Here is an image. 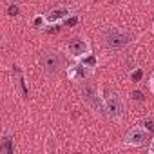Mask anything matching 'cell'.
I'll list each match as a JSON object with an SVG mask.
<instances>
[{"label":"cell","mask_w":154,"mask_h":154,"mask_svg":"<svg viewBox=\"0 0 154 154\" xmlns=\"http://www.w3.org/2000/svg\"><path fill=\"white\" fill-rule=\"evenodd\" d=\"M131 42H132V35L127 31H122V29H112L105 35V45L111 51H120L125 45H129Z\"/></svg>","instance_id":"cell-1"},{"label":"cell","mask_w":154,"mask_h":154,"mask_svg":"<svg viewBox=\"0 0 154 154\" xmlns=\"http://www.w3.org/2000/svg\"><path fill=\"white\" fill-rule=\"evenodd\" d=\"M105 112L111 118L120 120L123 116V112H125V102H123V98L120 94H116V93L105 96Z\"/></svg>","instance_id":"cell-2"},{"label":"cell","mask_w":154,"mask_h":154,"mask_svg":"<svg viewBox=\"0 0 154 154\" xmlns=\"http://www.w3.org/2000/svg\"><path fill=\"white\" fill-rule=\"evenodd\" d=\"M42 67L47 72H56L63 67V56L54 51H47L42 54Z\"/></svg>","instance_id":"cell-3"},{"label":"cell","mask_w":154,"mask_h":154,"mask_svg":"<svg viewBox=\"0 0 154 154\" xmlns=\"http://www.w3.org/2000/svg\"><path fill=\"white\" fill-rule=\"evenodd\" d=\"M147 134H149V129L147 127H132L127 136H125V145H131V147H140L145 143L147 140Z\"/></svg>","instance_id":"cell-4"},{"label":"cell","mask_w":154,"mask_h":154,"mask_svg":"<svg viewBox=\"0 0 154 154\" xmlns=\"http://www.w3.org/2000/svg\"><path fill=\"white\" fill-rule=\"evenodd\" d=\"M84 100H85V103H87L93 111H96V112H103L105 103H102V98L96 94V91H94L93 87L84 89Z\"/></svg>","instance_id":"cell-5"},{"label":"cell","mask_w":154,"mask_h":154,"mask_svg":"<svg viewBox=\"0 0 154 154\" xmlns=\"http://www.w3.org/2000/svg\"><path fill=\"white\" fill-rule=\"evenodd\" d=\"M93 67L87 63H74L69 69V78L71 80H85L87 76H91Z\"/></svg>","instance_id":"cell-6"},{"label":"cell","mask_w":154,"mask_h":154,"mask_svg":"<svg viewBox=\"0 0 154 154\" xmlns=\"http://www.w3.org/2000/svg\"><path fill=\"white\" fill-rule=\"evenodd\" d=\"M69 53L74 56V58H84V56H89L91 54V47L85 40H74L69 44Z\"/></svg>","instance_id":"cell-7"},{"label":"cell","mask_w":154,"mask_h":154,"mask_svg":"<svg viewBox=\"0 0 154 154\" xmlns=\"http://www.w3.org/2000/svg\"><path fill=\"white\" fill-rule=\"evenodd\" d=\"M67 9L65 8H60V9H53L51 13H47V17H45V22L47 24H56V22H60V20H63L65 17H67Z\"/></svg>","instance_id":"cell-8"},{"label":"cell","mask_w":154,"mask_h":154,"mask_svg":"<svg viewBox=\"0 0 154 154\" xmlns=\"http://www.w3.org/2000/svg\"><path fill=\"white\" fill-rule=\"evenodd\" d=\"M0 150H6L8 154H13V149H11V138H4L2 145H0Z\"/></svg>","instance_id":"cell-9"},{"label":"cell","mask_w":154,"mask_h":154,"mask_svg":"<svg viewBox=\"0 0 154 154\" xmlns=\"http://www.w3.org/2000/svg\"><path fill=\"white\" fill-rule=\"evenodd\" d=\"M63 22H65V26H69V27H71V26H76V22H78V17H71V18H65Z\"/></svg>","instance_id":"cell-10"},{"label":"cell","mask_w":154,"mask_h":154,"mask_svg":"<svg viewBox=\"0 0 154 154\" xmlns=\"http://www.w3.org/2000/svg\"><path fill=\"white\" fill-rule=\"evenodd\" d=\"M84 63H87V65H91V67H94V65H96V60H94V58H93V56L89 54V56L85 58V62H84Z\"/></svg>","instance_id":"cell-11"},{"label":"cell","mask_w":154,"mask_h":154,"mask_svg":"<svg viewBox=\"0 0 154 154\" xmlns=\"http://www.w3.org/2000/svg\"><path fill=\"white\" fill-rule=\"evenodd\" d=\"M141 74H143V72H141V69H138V71H134V72H132V80H134V82H138V80L141 78Z\"/></svg>","instance_id":"cell-12"},{"label":"cell","mask_w":154,"mask_h":154,"mask_svg":"<svg viewBox=\"0 0 154 154\" xmlns=\"http://www.w3.org/2000/svg\"><path fill=\"white\" fill-rule=\"evenodd\" d=\"M132 98H134V100H138V102H141V100H143L145 96H143V94H141L140 91H134V93H132Z\"/></svg>","instance_id":"cell-13"},{"label":"cell","mask_w":154,"mask_h":154,"mask_svg":"<svg viewBox=\"0 0 154 154\" xmlns=\"http://www.w3.org/2000/svg\"><path fill=\"white\" fill-rule=\"evenodd\" d=\"M145 125H147V129H149V131H154V120H147V122H145Z\"/></svg>","instance_id":"cell-14"},{"label":"cell","mask_w":154,"mask_h":154,"mask_svg":"<svg viewBox=\"0 0 154 154\" xmlns=\"http://www.w3.org/2000/svg\"><path fill=\"white\" fill-rule=\"evenodd\" d=\"M9 15H18V8L17 6H11L9 8Z\"/></svg>","instance_id":"cell-15"},{"label":"cell","mask_w":154,"mask_h":154,"mask_svg":"<svg viewBox=\"0 0 154 154\" xmlns=\"http://www.w3.org/2000/svg\"><path fill=\"white\" fill-rule=\"evenodd\" d=\"M149 152H150V154H154V140H152V143L149 145Z\"/></svg>","instance_id":"cell-16"},{"label":"cell","mask_w":154,"mask_h":154,"mask_svg":"<svg viewBox=\"0 0 154 154\" xmlns=\"http://www.w3.org/2000/svg\"><path fill=\"white\" fill-rule=\"evenodd\" d=\"M150 89H152V91H154V74H152V76H150Z\"/></svg>","instance_id":"cell-17"},{"label":"cell","mask_w":154,"mask_h":154,"mask_svg":"<svg viewBox=\"0 0 154 154\" xmlns=\"http://www.w3.org/2000/svg\"><path fill=\"white\" fill-rule=\"evenodd\" d=\"M40 26H42V18L38 17V18H36V27H40Z\"/></svg>","instance_id":"cell-18"}]
</instances>
